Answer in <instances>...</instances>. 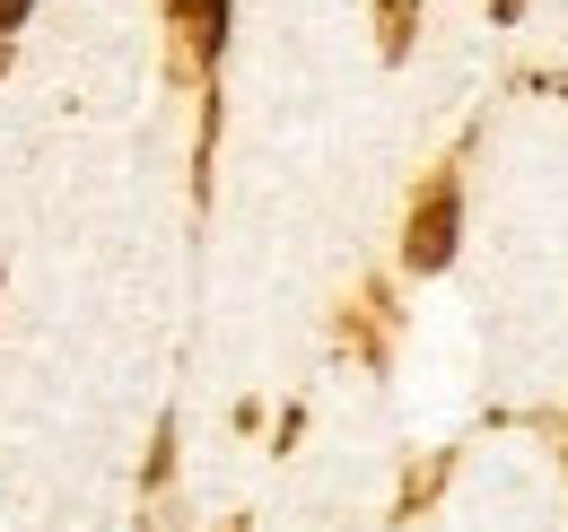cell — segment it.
Returning <instances> with one entry per match:
<instances>
[{
  "label": "cell",
  "instance_id": "4",
  "mask_svg": "<svg viewBox=\"0 0 568 532\" xmlns=\"http://www.w3.org/2000/svg\"><path fill=\"white\" fill-rule=\"evenodd\" d=\"M18 18H27V0H0V44L18 35Z\"/></svg>",
  "mask_w": 568,
  "mask_h": 532
},
{
  "label": "cell",
  "instance_id": "2",
  "mask_svg": "<svg viewBox=\"0 0 568 532\" xmlns=\"http://www.w3.org/2000/svg\"><path fill=\"white\" fill-rule=\"evenodd\" d=\"M175 27H184V35H193V53L211 62L219 35H227V0H175Z\"/></svg>",
  "mask_w": 568,
  "mask_h": 532
},
{
  "label": "cell",
  "instance_id": "3",
  "mask_svg": "<svg viewBox=\"0 0 568 532\" xmlns=\"http://www.w3.org/2000/svg\"><path fill=\"white\" fill-rule=\"evenodd\" d=\"M412 44V0H385V53Z\"/></svg>",
  "mask_w": 568,
  "mask_h": 532
},
{
  "label": "cell",
  "instance_id": "1",
  "mask_svg": "<svg viewBox=\"0 0 568 532\" xmlns=\"http://www.w3.org/2000/svg\"><path fill=\"white\" fill-rule=\"evenodd\" d=\"M455 236H464V175H437V184L412 201L403 263H412V270H446V263H455Z\"/></svg>",
  "mask_w": 568,
  "mask_h": 532
}]
</instances>
